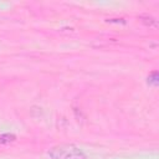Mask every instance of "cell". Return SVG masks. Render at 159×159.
I'll return each mask as SVG.
<instances>
[{
  "mask_svg": "<svg viewBox=\"0 0 159 159\" xmlns=\"http://www.w3.org/2000/svg\"><path fill=\"white\" fill-rule=\"evenodd\" d=\"M47 155L51 159H84L86 154L83 150L75 144H58L52 147Z\"/></svg>",
  "mask_w": 159,
  "mask_h": 159,
  "instance_id": "cell-1",
  "label": "cell"
},
{
  "mask_svg": "<svg viewBox=\"0 0 159 159\" xmlns=\"http://www.w3.org/2000/svg\"><path fill=\"white\" fill-rule=\"evenodd\" d=\"M15 139H16V137L14 134H10V133H5V134L0 135V143L1 144H7L11 142H15Z\"/></svg>",
  "mask_w": 159,
  "mask_h": 159,
  "instance_id": "cell-3",
  "label": "cell"
},
{
  "mask_svg": "<svg viewBox=\"0 0 159 159\" xmlns=\"http://www.w3.org/2000/svg\"><path fill=\"white\" fill-rule=\"evenodd\" d=\"M139 21L143 22L145 26H149L152 29H157L158 27V21L153 17V16H149V15H140L139 17Z\"/></svg>",
  "mask_w": 159,
  "mask_h": 159,
  "instance_id": "cell-2",
  "label": "cell"
},
{
  "mask_svg": "<svg viewBox=\"0 0 159 159\" xmlns=\"http://www.w3.org/2000/svg\"><path fill=\"white\" fill-rule=\"evenodd\" d=\"M148 83L149 84H153V86H157L159 83V77H158V72L154 71L152 72L149 76H148Z\"/></svg>",
  "mask_w": 159,
  "mask_h": 159,
  "instance_id": "cell-4",
  "label": "cell"
},
{
  "mask_svg": "<svg viewBox=\"0 0 159 159\" xmlns=\"http://www.w3.org/2000/svg\"><path fill=\"white\" fill-rule=\"evenodd\" d=\"M107 21H108V22H122V24L125 22L123 19H107Z\"/></svg>",
  "mask_w": 159,
  "mask_h": 159,
  "instance_id": "cell-5",
  "label": "cell"
}]
</instances>
